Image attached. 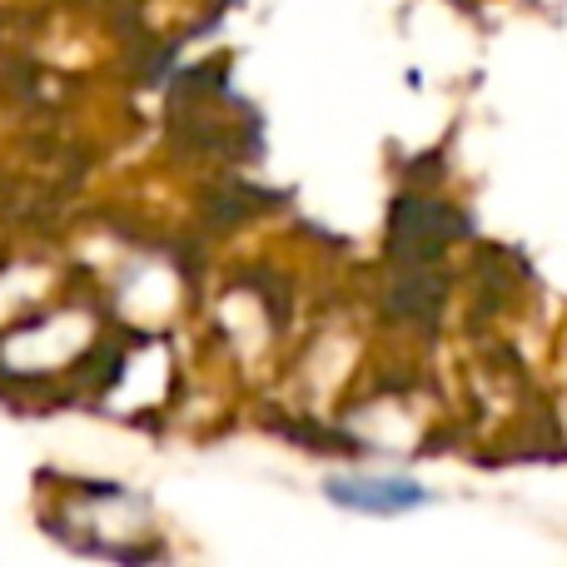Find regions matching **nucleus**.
<instances>
[{
  "instance_id": "nucleus-2",
  "label": "nucleus",
  "mask_w": 567,
  "mask_h": 567,
  "mask_svg": "<svg viewBox=\"0 0 567 567\" xmlns=\"http://www.w3.org/2000/svg\"><path fill=\"white\" fill-rule=\"evenodd\" d=\"M105 339V319L80 299H50L45 309L0 329V383L10 389H45L90 369Z\"/></svg>"
},
{
  "instance_id": "nucleus-1",
  "label": "nucleus",
  "mask_w": 567,
  "mask_h": 567,
  "mask_svg": "<svg viewBox=\"0 0 567 567\" xmlns=\"http://www.w3.org/2000/svg\"><path fill=\"white\" fill-rule=\"evenodd\" d=\"M40 523L70 553L100 563L145 567L165 558V528L155 518V503L115 478H45Z\"/></svg>"
},
{
  "instance_id": "nucleus-4",
  "label": "nucleus",
  "mask_w": 567,
  "mask_h": 567,
  "mask_svg": "<svg viewBox=\"0 0 567 567\" xmlns=\"http://www.w3.org/2000/svg\"><path fill=\"white\" fill-rule=\"evenodd\" d=\"M323 503L339 513H353V518H409V513H423L439 503V493L429 488L423 478H413V473H399V468H379V463H369V468H333L323 473L319 483Z\"/></svg>"
},
{
  "instance_id": "nucleus-5",
  "label": "nucleus",
  "mask_w": 567,
  "mask_h": 567,
  "mask_svg": "<svg viewBox=\"0 0 567 567\" xmlns=\"http://www.w3.org/2000/svg\"><path fill=\"white\" fill-rule=\"evenodd\" d=\"M458 6H478V0H458Z\"/></svg>"
},
{
  "instance_id": "nucleus-3",
  "label": "nucleus",
  "mask_w": 567,
  "mask_h": 567,
  "mask_svg": "<svg viewBox=\"0 0 567 567\" xmlns=\"http://www.w3.org/2000/svg\"><path fill=\"white\" fill-rule=\"evenodd\" d=\"M473 235L468 205L433 189H403L389 205V229H383V259L389 265H443L453 245Z\"/></svg>"
}]
</instances>
